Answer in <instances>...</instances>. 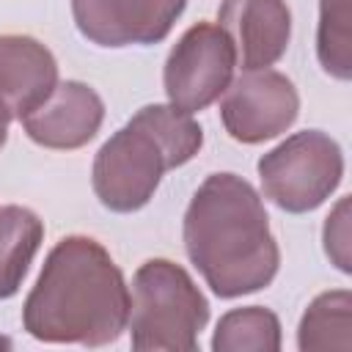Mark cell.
Instances as JSON below:
<instances>
[{"instance_id":"6da1fadb","label":"cell","mask_w":352,"mask_h":352,"mask_svg":"<svg viewBox=\"0 0 352 352\" xmlns=\"http://www.w3.org/2000/svg\"><path fill=\"white\" fill-rule=\"evenodd\" d=\"M129 319V286L94 236H63L25 297L22 327L44 344H113Z\"/></svg>"},{"instance_id":"7a4b0ae2","label":"cell","mask_w":352,"mask_h":352,"mask_svg":"<svg viewBox=\"0 0 352 352\" xmlns=\"http://www.w3.org/2000/svg\"><path fill=\"white\" fill-rule=\"evenodd\" d=\"M184 250L206 286L234 300L272 283L280 250L256 187L236 173H212L184 212Z\"/></svg>"},{"instance_id":"3957f363","label":"cell","mask_w":352,"mask_h":352,"mask_svg":"<svg viewBox=\"0 0 352 352\" xmlns=\"http://www.w3.org/2000/svg\"><path fill=\"white\" fill-rule=\"evenodd\" d=\"M201 146L204 129L190 113L173 104H146L96 151L94 192L110 212H138L154 198L165 170L190 162Z\"/></svg>"},{"instance_id":"277c9868","label":"cell","mask_w":352,"mask_h":352,"mask_svg":"<svg viewBox=\"0 0 352 352\" xmlns=\"http://www.w3.org/2000/svg\"><path fill=\"white\" fill-rule=\"evenodd\" d=\"M209 322V302L190 272L170 258L138 267L129 292V341L138 352H192Z\"/></svg>"},{"instance_id":"5b68a950","label":"cell","mask_w":352,"mask_h":352,"mask_svg":"<svg viewBox=\"0 0 352 352\" xmlns=\"http://www.w3.org/2000/svg\"><path fill=\"white\" fill-rule=\"evenodd\" d=\"M256 168L264 198L283 212L305 214L338 190L344 179V154L322 129H305L261 154Z\"/></svg>"},{"instance_id":"8992f818","label":"cell","mask_w":352,"mask_h":352,"mask_svg":"<svg viewBox=\"0 0 352 352\" xmlns=\"http://www.w3.org/2000/svg\"><path fill=\"white\" fill-rule=\"evenodd\" d=\"M236 69V50L217 22H195L182 33L165 60L162 82L168 104L201 113L223 96Z\"/></svg>"},{"instance_id":"52a82bcc","label":"cell","mask_w":352,"mask_h":352,"mask_svg":"<svg viewBox=\"0 0 352 352\" xmlns=\"http://www.w3.org/2000/svg\"><path fill=\"white\" fill-rule=\"evenodd\" d=\"M300 113V96L294 82L275 72H245L223 91L220 121L236 143H264L283 135Z\"/></svg>"},{"instance_id":"ba28073f","label":"cell","mask_w":352,"mask_h":352,"mask_svg":"<svg viewBox=\"0 0 352 352\" xmlns=\"http://www.w3.org/2000/svg\"><path fill=\"white\" fill-rule=\"evenodd\" d=\"M187 0H72V16L82 38L99 47H132L162 41Z\"/></svg>"},{"instance_id":"9c48e42d","label":"cell","mask_w":352,"mask_h":352,"mask_svg":"<svg viewBox=\"0 0 352 352\" xmlns=\"http://www.w3.org/2000/svg\"><path fill=\"white\" fill-rule=\"evenodd\" d=\"M104 121L102 96L80 80L58 82L55 91L22 118L28 138L44 148L72 151L91 143Z\"/></svg>"},{"instance_id":"30bf717a","label":"cell","mask_w":352,"mask_h":352,"mask_svg":"<svg viewBox=\"0 0 352 352\" xmlns=\"http://www.w3.org/2000/svg\"><path fill=\"white\" fill-rule=\"evenodd\" d=\"M217 25L234 41L236 63L245 72L275 66L292 38V11L286 0H223Z\"/></svg>"},{"instance_id":"8fae6325","label":"cell","mask_w":352,"mask_h":352,"mask_svg":"<svg viewBox=\"0 0 352 352\" xmlns=\"http://www.w3.org/2000/svg\"><path fill=\"white\" fill-rule=\"evenodd\" d=\"M58 85L55 55L33 36H0V118L22 121Z\"/></svg>"},{"instance_id":"7c38bea8","label":"cell","mask_w":352,"mask_h":352,"mask_svg":"<svg viewBox=\"0 0 352 352\" xmlns=\"http://www.w3.org/2000/svg\"><path fill=\"white\" fill-rule=\"evenodd\" d=\"M41 239L44 223L33 209L16 204L0 209V300L19 292Z\"/></svg>"},{"instance_id":"4fadbf2b","label":"cell","mask_w":352,"mask_h":352,"mask_svg":"<svg viewBox=\"0 0 352 352\" xmlns=\"http://www.w3.org/2000/svg\"><path fill=\"white\" fill-rule=\"evenodd\" d=\"M297 346L311 349H352V294L349 289L322 292L305 308L297 327Z\"/></svg>"},{"instance_id":"5bb4252c","label":"cell","mask_w":352,"mask_h":352,"mask_svg":"<svg viewBox=\"0 0 352 352\" xmlns=\"http://www.w3.org/2000/svg\"><path fill=\"white\" fill-rule=\"evenodd\" d=\"M214 352H278L280 349V322L270 308L245 305L220 316L214 336Z\"/></svg>"},{"instance_id":"9a60e30c","label":"cell","mask_w":352,"mask_h":352,"mask_svg":"<svg viewBox=\"0 0 352 352\" xmlns=\"http://www.w3.org/2000/svg\"><path fill=\"white\" fill-rule=\"evenodd\" d=\"M316 58L336 80L352 77V8L349 0H319Z\"/></svg>"},{"instance_id":"2e32d148","label":"cell","mask_w":352,"mask_h":352,"mask_svg":"<svg viewBox=\"0 0 352 352\" xmlns=\"http://www.w3.org/2000/svg\"><path fill=\"white\" fill-rule=\"evenodd\" d=\"M349 195H344L333 212L324 220L322 228V242H324V253L327 258L341 270V272H352V256H349Z\"/></svg>"},{"instance_id":"e0dca14e","label":"cell","mask_w":352,"mask_h":352,"mask_svg":"<svg viewBox=\"0 0 352 352\" xmlns=\"http://www.w3.org/2000/svg\"><path fill=\"white\" fill-rule=\"evenodd\" d=\"M6 140H8V121L0 118V148L6 146Z\"/></svg>"},{"instance_id":"ac0fdd59","label":"cell","mask_w":352,"mask_h":352,"mask_svg":"<svg viewBox=\"0 0 352 352\" xmlns=\"http://www.w3.org/2000/svg\"><path fill=\"white\" fill-rule=\"evenodd\" d=\"M0 349H11V338H6V336H0Z\"/></svg>"}]
</instances>
